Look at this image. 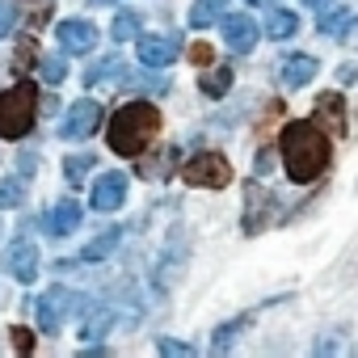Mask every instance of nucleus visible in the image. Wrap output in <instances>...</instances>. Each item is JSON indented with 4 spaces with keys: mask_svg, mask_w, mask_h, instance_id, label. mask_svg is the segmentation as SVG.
Segmentation results:
<instances>
[{
    "mask_svg": "<svg viewBox=\"0 0 358 358\" xmlns=\"http://www.w3.org/2000/svg\"><path fill=\"white\" fill-rule=\"evenodd\" d=\"M278 152H282V169H287V177L295 186L316 182V177L329 169V160H333V143H329V135L320 131L316 118L312 122L308 118L287 122L282 135H278Z\"/></svg>",
    "mask_w": 358,
    "mask_h": 358,
    "instance_id": "f257e3e1",
    "label": "nucleus"
},
{
    "mask_svg": "<svg viewBox=\"0 0 358 358\" xmlns=\"http://www.w3.org/2000/svg\"><path fill=\"white\" fill-rule=\"evenodd\" d=\"M160 131V110L152 101H127L110 118V148L118 156H139Z\"/></svg>",
    "mask_w": 358,
    "mask_h": 358,
    "instance_id": "f03ea898",
    "label": "nucleus"
},
{
    "mask_svg": "<svg viewBox=\"0 0 358 358\" xmlns=\"http://www.w3.org/2000/svg\"><path fill=\"white\" fill-rule=\"evenodd\" d=\"M34 118H38V93H34L30 80H17L13 89L0 93V135H5V139L30 135Z\"/></svg>",
    "mask_w": 358,
    "mask_h": 358,
    "instance_id": "7ed1b4c3",
    "label": "nucleus"
},
{
    "mask_svg": "<svg viewBox=\"0 0 358 358\" xmlns=\"http://www.w3.org/2000/svg\"><path fill=\"white\" fill-rule=\"evenodd\" d=\"M182 177L190 186H199V190H224L232 182V164H228L224 152H199V156L186 160Z\"/></svg>",
    "mask_w": 358,
    "mask_h": 358,
    "instance_id": "20e7f679",
    "label": "nucleus"
},
{
    "mask_svg": "<svg viewBox=\"0 0 358 358\" xmlns=\"http://www.w3.org/2000/svg\"><path fill=\"white\" fill-rule=\"evenodd\" d=\"M55 38H59V47H64L68 55H89V51L97 47V30H93V22H85V17L59 22V26H55Z\"/></svg>",
    "mask_w": 358,
    "mask_h": 358,
    "instance_id": "39448f33",
    "label": "nucleus"
},
{
    "mask_svg": "<svg viewBox=\"0 0 358 358\" xmlns=\"http://www.w3.org/2000/svg\"><path fill=\"white\" fill-rule=\"evenodd\" d=\"M245 199H249V203H245V232H249V236H257V232L274 220V203H278V199H274L270 190H262L257 182H253V186H245Z\"/></svg>",
    "mask_w": 358,
    "mask_h": 358,
    "instance_id": "423d86ee",
    "label": "nucleus"
},
{
    "mask_svg": "<svg viewBox=\"0 0 358 358\" xmlns=\"http://www.w3.org/2000/svg\"><path fill=\"white\" fill-rule=\"evenodd\" d=\"M97 122H101V101H76L68 122H64V139L80 143V139H89L97 131Z\"/></svg>",
    "mask_w": 358,
    "mask_h": 358,
    "instance_id": "0eeeda50",
    "label": "nucleus"
},
{
    "mask_svg": "<svg viewBox=\"0 0 358 358\" xmlns=\"http://www.w3.org/2000/svg\"><path fill=\"white\" fill-rule=\"evenodd\" d=\"M224 43H228L232 51L249 55V51L257 47V22H253L249 13H228V17H224Z\"/></svg>",
    "mask_w": 358,
    "mask_h": 358,
    "instance_id": "6e6552de",
    "label": "nucleus"
},
{
    "mask_svg": "<svg viewBox=\"0 0 358 358\" xmlns=\"http://www.w3.org/2000/svg\"><path fill=\"white\" fill-rule=\"evenodd\" d=\"M177 59V38L173 34H143L139 38V64L143 68H169Z\"/></svg>",
    "mask_w": 358,
    "mask_h": 358,
    "instance_id": "1a4fd4ad",
    "label": "nucleus"
},
{
    "mask_svg": "<svg viewBox=\"0 0 358 358\" xmlns=\"http://www.w3.org/2000/svg\"><path fill=\"white\" fill-rule=\"evenodd\" d=\"M68 299H72V291H64V287H51L47 295H38V324L47 329V333H55L59 324H64V316H68Z\"/></svg>",
    "mask_w": 358,
    "mask_h": 358,
    "instance_id": "9d476101",
    "label": "nucleus"
},
{
    "mask_svg": "<svg viewBox=\"0 0 358 358\" xmlns=\"http://www.w3.org/2000/svg\"><path fill=\"white\" fill-rule=\"evenodd\" d=\"M5 270H9L17 282H34V278H38V249H34L30 241H17V245L9 249V257H5Z\"/></svg>",
    "mask_w": 358,
    "mask_h": 358,
    "instance_id": "9b49d317",
    "label": "nucleus"
},
{
    "mask_svg": "<svg viewBox=\"0 0 358 358\" xmlns=\"http://www.w3.org/2000/svg\"><path fill=\"white\" fill-rule=\"evenodd\" d=\"M122 199H127V177H122V173L97 177V186H93V207H97V211H118Z\"/></svg>",
    "mask_w": 358,
    "mask_h": 358,
    "instance_id": "f8f14e48",
    "label": "nucleus"
},
{
    "mask_svg": "<svg viewBox=\"0 0 358 358\" xmlns=\"http://www.w3.org/2000/svg\"><path fill=\"white\" fill-rule=\"evenodd\" d=\"M316 122L329 135H345V97L341 93H320L316 97Z\"/></svg>",
    "mask_w": 358,
    "mask_h": 358,
    "instance_id": "ddd939ff",
    "label": "nucleus"
},
{
    "mask_svg": "<svg viewBox=\"0 0 358 358\" xmlns=\"http://www.w3.org/2000/svg\"><path fill=\"white\" fill-rule=\"evenodd\" d=\"M316 68H320V64H316V55H287L278 76H282V85H287V89H303V85L316 76Z\"/></svg>",
    "mask_w": 358,
    "mask_h": 358,
    "instance_id": "4468645a",
    "label": "nucleus"
},
{
    "mask_svg": "<svg viewBox=\"0 0 358 358\" xmlns=\"http://www.w3.org/2000/svg\"><path fill=\"white\" fill-rule=\"evenodd\" d=\"M80 203H55L51 211H47V232L51 236H72L76 228H80Z\"/></svg>",
    "mask_w": 358,
    "mask_h": 358,
    "instance_id": "2eb2a0df",
    "label": "nucleus"
},
{
    "mask_svg": "<svg viewBox=\"0 0 358 358\" xmlns=\"http://www.w3.org/2000/svg\"><path fill=\"white\" fill-rule=\"evenodd\" d=\"M266 34H270L274 43H287V38H295V34H299V17H295L291 9H274V13H270V22H266Z\"/></svg>",
    "mask_w": 358,
    "mask_h": 358,
    "instance_id": "dca6fc26",
    "label": "nucleus"
},
{
    "mask_svg": "<svg viewBox=\"0 0 358 358\" xmlns=\"http://www.w3.org/2000/svg\"><path fill=\"white\" fill-rule=\"evenodd\" d=\"M224 9H228V0H194L190 26H194V30H207V26H215V22L224 17Z\"/></svg>",
    "mask_w": 358,
    "mask_h": 358,
    "instance_id": "f3484780",
    "label": "nucleus"
},
{
    "mask_svg": "<svg viewBox=\"0 0 358 358\" xmlns=\"http://www.w3.org/2000/svg\"><path fill=\"white\" fill-rule=\"evenodd\" d=\"M199 89H203L207 97H224V93L232 89V68H228V64H220V68H207V72L199 76Z\"/></svg>",
    "mask_w": 358,
    "mask_h": 358,
    "instance_id": "a211bd4d",
    "label": "nucleus"
},
{
    "mask_svg": "<svg viewBox=\"0 0 358 358\" xmlns=\"http://www.w3.org/2000/svg\"><path fill=\"white\" fill-rule=\"evenodd\" d=\"M350 22H354V13H350V9H345V5H341V9H333V13H324V17H320V26H316V30H320V34H324V38H341V34H345V30H350Z\"/></svg>",
    "mask_w": 358,
    "mask_h": 358,
    "instance_id": "6ab92c4d",
    "label": "nucleus"
},
{
    "mask_svg": "<svg viewBox=\"0 0 358 358\" xmlns=\"http://www.w3.org/2000/svg\"><path fill=\"white\" fill-rule=\"evenodd\" d=\"M118 245H122V232H118V228H106V232L85 249V262H101V257H110Z\"/></svg>",
    "mask_w": 358,
    "mask_h": 358,
    "instance_id": "aec40b11",
    "label": "nucleus"
},
{
    "mask_svg": "<svg viewBox=\"0 0 358 358\" xmlns=\"http://www.w3.org/2000/svg\"><path fill=\"white\" fill-rule=\"evenodd\" d=\"M249 320H253V312H245V316H236V320H228V324H220V329H215V341H211V350H215V354H224V350H232V341H236V333H241V329H245Z\"/></svg>",
    "mask_w": 358,
    "mask_h": 358,
    "instance_id": "412c9836",
    "label": "nucleus"
},
{
    "mask_svg": "<svg viewBox=\"0 0 358 358\" xmlns=\"http://www.w3.org/2000/svg\"><path fill=\"white\" fill-rule=\"evenodd\" d=\"M64 169H68V182H72V186H80L85 177H89V169H93V156H68V164H64Z\"/></svg>",
    "mask_w": 358,
    "mask_h": 358,
    "instance_id": "4be33fe9",
    "label": "nucleus"
},
{
    "mask_svg": "<svg viewBox=\"0 0 358 358\" xmlns=\"http://www.w3.org/2000/svg\"><path fill=\"white\" fill-rule=\"evenodd\" d=\"M22 9L30 13V26H43L51 17V0H22Z\"/></svg>",
    "mask_w": 358,
    "mask_h": 358,
    "instance_id": "5701e85b",
    "label": "nucleus"
},
{
    "mask_svg": "<svg viewBox=\"0 0 358 358\" xmlns=\"http://www.w3.org/2000/svg\"><path fill=\"white\" fill-rule=\"evenodd\" d=\"M135 30H139V17L135 13H118L114 17V38L122 43V38H135Z\"/></svg>",
    "mask_w": 358,
    "mask_h": 358,
    "instance_id": "b1692460",
    "label": "nucleus"
},
{
    "mask_svg": "<svg viewBox=\"0 0 358 358\" xmlns=\"http://www.w3.org/2000/svg\"><path fill=\"white\" fill-rule=\"evenodd\" d=\"M43 76H47V85H59V80L68 76V64L55 59V55H47V59H43Z\"/></svg>",
    "mask_w": 358,
    "mask_h": 358,
    "instance_id": "393cba45",
    "label": "nucleus"
},
{
    "mask_svg": "<svg viewBox=\"0 0 358 358\" xmlns=\"http://www.w3.org/2000/svg\"><path fill=\"white\" fill-rule=\"evenodd\" d=\"M110 324H114V312H97V316H93V320L85 324V337H101V333H106Z\"/></svg>",
    "mask_w": 358,
    "mask_h": 358,
    "instance_id": "a878e982",
    "label": "nucleus"
},
{
    "mask_svg": "<svg viewBox=\"0 0 358 358\" xmlns=\"http://www.w3.org/2000/svg\"><path fill=\"white\" fill-rule=\"evenodd\" d=\"M9 337H13V350H22V354H30V350H34V333H30V329H22V324H17V329H9Z\"/></svg>",
    "mask_w": 358,
    "mask_h": 358,
    "instance_id": "bb28decb",
    "label": "nucleus"
},
{
    "mask_svg": "<svg viewBox=\"0 0 358 358\" xmlns=\"http://www.w3.org/2000/svg\"><path fill=\"white\" fill-rule=\"evenodd\" d=\"M17 203H22V186L5 182V186H0V207H17Z\"/></svg>",
    "mask_w": 358,
    "mask_h": 358,
    "instance_id": "cd10ccee",
    "label": "nucleus"
},
{
    "mask_svg": "<svg viewBox=\"0 0 358 358\" xmlns=\"http://www.w3.org/2000/svg\"><path fill=\"white\" fill-rule=\"evenodd\" d=\"M156 350H160V354H194V345L173 341V337H160V341H156Z\"/></svg>",
    "mask_w": 358,
    "mask_h": 358,
    "instance_id": "c85d7f7f",
    "label": "nucleus"
},
{
    "mask_svg": "<svg viewBox=\"0 0 358 358\" xmlns=\"http://www.w3.org/2000/svg\"><path fill=\"white\" fill-rule=\"evenodd\" d=\"M341 350V337H333V333H324L320 341H312V354H337Z\"/></svg>",
    "mask_w": 358,
    "mask_h": 358,
    "instance_id": "c756f323",
    "label": "nucleus"
},
{
    "mask_svg": "<svg viewBox=\"0 0 358 358\" xmlns=\"http://www.w3.org/2000/svg\"><path fill=\"white\" fill-rule=\"evenodd\" d=\"M13 17H17V9L9 5V0H0V38H5V34L13 30Z\"/></svg>",
    "mask_w": 358,
    "mask_h": 358,
    "instance_id": "7c9ffc66",
    "label": "nucleus"
},
{
    "mask_svg": "<svg viewBox=\"0 0 358 358\" xmlns=\"http://www.w3.org/2000/svg\"><path fill=\"white\" fill-rule=\"evenodd\" d=\"M270 164H274V152H270V148H262V152H257V173L266 177V173H270Z\"/></svg>",
    "mask_w": 358,
    "mask_h": 358,
    "instance_id": "2f4dec72",
    "label": "nucleus"
},
{
    "mask_svg": "<svg viewBox=\"0 0 358 358\" xmlns=\"http://www.w3.org/2000/svg\"><path fill=\"white\" fill-rule=\"evenodd\" d=\"M190 59H194V64H211V47H203V43H199V47L190 51Z\"/></svg>",
    "mask_w": 358,
    "mask_h": 358,
    "instance_id": "473e14b6",
    "label": "nucleus"
},
{
    "mask_svg": "<svg viewBox=\"0 0 358 358\" xmlns=\"http://www.w3.org/2000/svg\"><path fill=\"white\" fill-rule=\"evenodd\" d=\"M30 59H34V47H30V43H26V47H17V72H22Z\"/></svg>",
    "mask_w": 358,
    "mask_h": 358,
    "instance_id": "72a5a7b5",
    "label": "nucleus"
},
{
    "mask_svg": "<svg viewBox=\"0 0 358 358\" xmlns=\"http://www.w3.org/2000/svg\"><path fill=\"white\" fill-rule=\"evenodd\" d=\"M303 5H308V9H324V5H329V0H303Z\"/></svg>",
    "mask_w": 358,
    "mask_h": 358,
    "instance_id": "f704fd0d",
    "label": "nucleus"
},
{
    "mask_svg": "<svg viewBox=\"0 0 358 358\" xmlns=\"http://www.w3.org/2000/svg\"><path fill=\"white\" fill-rule=\"evenodd\" d=\"M93 5H114V0H93Z\"/></svg>",
    "mask_w": 358,
    "mask_h": 358,
    "instance_id": "c9c22d12",
    "label": "nucleus"
},
{
    "mask_svg": "<svg viewBox=\"0 0 358 358\" xmlns=\"http://www.w3.org/2000/svg\"><path fill=\"white\" fill-rule=\"evenodd\" d=\"M253 5H270V0H253Z\"/></svg>",
    "mask_w": 358,
    "mask_h": 358,
    "instance_id": "e433bc0d",
    "label": "nucleus"
}]
</instances>
